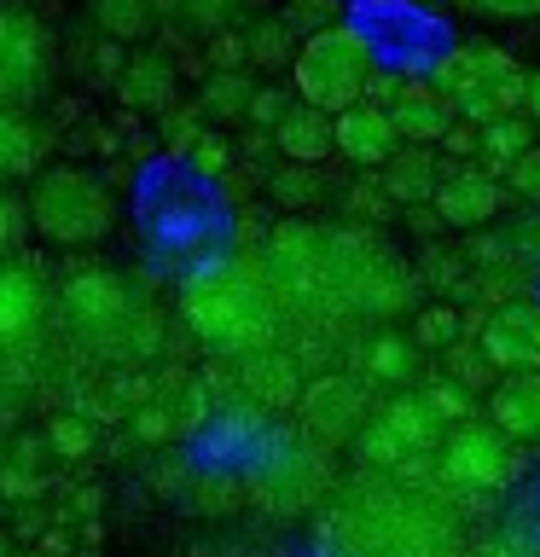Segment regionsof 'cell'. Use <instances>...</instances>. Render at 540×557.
Masks as SVG:
<instances>
[{
    "label": "cell",
    "mask_w": 540,
    "mask_h": 557,
    "mask_svg": "<svg viewBox=\"0 0 540 557\" xmlns=\"http://www.w3.org/2000/svg\"><path fill=\"white\" fill-rule=\"evenodd\" d=\"M326 557H465V517L430 482L366 470L320 511Z\"/></svg>",
    "instance_id": "6da1fadb"
},
{
    "label": "cell",
    "mask_w": 540,
    "mask_h": 557,
    "mask_svg": "<svg viewBox=\"0 0 540 557\" xmlns=\"http://www.w3.org/2000/svg\"><path fill=\"white\" fill-rule=\"evenodd\" d=\"M186 320L198 343L216 355H256L279 331V290L261 268L226 261V268H209L186 285Z\"/></svg>",
    "instance_id": "7a4b0ae2"
},
{
    "label": "cell",
    "mask_w": 540,
    "mask_h": 557,
    "mask_svg": "<svg viewBox=\"0 0 540 557\" xmlns=\"http://www.w3.org/2000/svg\"><path fill=\"white\" fill-rule=\"evenodd\" d=\"M24 215H29V233H41L47 244H59V250H87V244H99L105 233H111L116 198L94 169L59 163V169L35 174V186L24 198Z\"/></svg>",
    "instance_id": "3957f363"
},
{
    "label": "cell",
    "mask_w": 540,
    "mask_h": 557,
    "mask_svg": "<svg viewBox=\"0 0 540 557\" xmlns=\"http://www.w3.org/2000/svg\"><path fill=\"white\" fill-rule=\"evenodd\" d=\"M378 76V59L372 47H366L360 29L348 24H326L303 35V47L291 52V82H296V99L314 104V111L338 116L348 104L366 99V87Z\"/></svg>",
    "instance_id": "277c9868"
},
{
    "label": "cell",
    "mask_w": 540,
    "mask_h": 557,
    "mask_svg": "<svg viewBox=\"0 0 540 557\" xmlns=\"http://www.w3.org/2000/svg\"><path fill=\"white\" fill-rule=\"evenodd\" d=\"M52 35L24 0H0V104L29 111L35 99L52 87Z\"/></svg>",
    "instance_id": "5b68a950"
},
{
    "label": "cell",
    "mask_w": 540,
    "mask_h": 557,
    "mask_svg": "<svg viewBox=\"0 0 540 557\" xmlns=\"http://www.w3.org/2000/svg\"><path fill=\"white\" fill-rule=\"evenodd\" d=\"M326 482H331L326 447L308 442L303 430H279L250 470V487L273 505V511H303V505H314L326 494Z\"/></svg>",
    "instance_id": "8992f818"
},
{
    "label": "cell",
    "mask_w": 540,
    "mask_h": 557,
    "mask_svg": "<svg viewBox=\"0 0 540 557\" xmlns=\"http://www.w3.org/2000/svg\"><path fill=\"white\" fill-rule=\"evenodd\" d=\"M435 470H442L447 487H465V494H494V487L512 482V442L494 424H477V418H459L447 435H435Z\"/></svg>",
    "instance_id": "52a82bcc"
},
{
    "label": "cell",
    "mask_w": 540,
    "mask_h": 557,
    "mask_svg": "<svg viewBox=\"0 0 540 557\" xmlns=\"http://www.w3.org/2000/svg\"><path fill=\"white\" fill-rule=\"evenodd\" d=\"M435 407L425 395H401V400H383L372 418H360V430L348 442H360V459L366 465H383L390 470L395 459H413V453H430L435 447Z\"/></svg>",
    "instance_id": "ba28073f"
},
{
    "label": "cell",
    "mask_w": 540,
    "mask_h": 557,
    "mask_svg": "<svg viewBox=\"0 0 540 557\" xmlns=\"http://www.w3.org/2000/svg\"><path fill=\"white\" fill-rule=\"evenodd\" d=\"M366 418V383L360 377H320L303 395V435L320 447H338Z\"/></svg>",
    "instance_id": "9c48e42d"
},
{
    "label": "cell",
    "mask_w": 540,
    "mask_h": 557,
    "mask_svg": "<svg viewBox=\"0 0 540 557\" xmlns=\"http://www.w3.org/2000/svg\"><path fill=\"white\" fill-rule=\"evenodd\" d=\"M331 151L348 157L355 169H383L390 157L401 151V134H395V122L383 104H348V111L331 116Z\"/></svg>",
    "instance_id": "30bf717a"
},
{
    "label": "cell",
    "mask_w": 540,
    "mask_h": 557,
    "mask_svg": "<svg viewBox=\"0 0 540 557\" xmlns=\"http://www.w3.org/2000/svg\"><path fill=\"white\" fill-rule=\"evenodd\" d=\"M482 355L500 372H529L540 366V308L535 302H505L482 325Z\"/></svg>",
    "instance_id": "8fae6325"
},
{
    "label": "cell",
    "mask_w": 540,
    "mask_h": 557,
    "mask_svg": "<svg viewBox=\"0 0 540 557\" xmlns=\"http://www.w3.org/2000/svg\"><path fill=\"white\" fill-rule=\"evenodd\" d=\"M435 215H442L447 226H482V221H494L500 215V203H505V191L494 174H482V169H442V181H435Z\"/></svg>",
    "instance_id": "7c38bea8"
},
{
    "label": "cell",
    "mask_w": 540,
    "mask_h": 557,
    "mask_svg": "<svg viewBox=\"0 0 540 557\" xmlns=\"http://www.w3.org/2000/svg\"><path fill=\"white\" fill-rule=\"evenodd\" d=\"M401 134V146H435L453 122H459V111H453V99L442 94V87H425V82H401V94L383 104Z\"/></svg>",
    "instance_id": "4fadbf2b"
},
{
    "label": "cell",
    "mask_w": 540,
    "mask_h": 557,
    "mask_svg": "<svg viewBox=\"0 0 540 557\" xmlns=\"http://www.w3.org/2000/svg\"><path fill=\"white\" fill-rule=\"evenodd\" d=\"M64 313L82 337L105 343V337H116L122 313H128V290H122V278H111V273H87L64 290Z\"/></svg>",
    "instance_id": "5bb4252c"
},
{
    "label": "cell",
    "mask_w": 540,
    "mask_h": 557,
    "mask_svg": "<svg viewBox=\"0 0 540 557\" xmlns=\"http://www.w3.org/2000/svg\"><path fill=\"white\" fill-rule=\"evenodd\" d=\"M488 424H494L505 442L535 447L540 442V372H505L488 395Z\"/></svg>",
    "instance_id": "9a60e30c"
},
{
    "label": "cell",
    "mask_w": 540,
    "mask_h": 557,
    "mask_svg": "<svg viewBox=\"0 0 540 557\" xmlns=\"http://www.w3.org/2000/svg\"><path fill=\"white\" fill-rule=\"evenodd\" d=\"M47 320V285L17 256H0V343H24Z\"/></svg>",
    "instance_id": "2e32d148"
},
{
    "label": "cell",
    "mask_w": 540,
    "mask_h": 557,
    "mask_svg": "<svg viewBox=\"0 0 540 557\" xmlns=\"http://www.w3.org/2000/svg\"><path fill=\"white\" fill-rule=\"evenodd\" d=\"M273 139H279V151L291 157V163H326L331 157V116L326 111H314V104H285V116L273 122Z\"/></svg>",
    "instance_id": "e0dca14e"
},
{
    "label": "cell",
    "mask_w": 540,
    "mask_h": 557,
    "mask_svg": "<svg viewBox=\"0 0 540 557\" xmlns=\"http://www.w3.org/2000/svg\"><path fill=\"white\" fill-rule=\"evenodd\" d=\"M41 151H47V134L35 128V116L0 104V186H12V181L41 169Z\"/></svg>",
    "instance_id": "ac0fdd59"
},
{
    "label": "cell",
    "mask_w": 540,
    "mask_h": 557,
    "mask_svg": "<svg viewBox=\"0 0 540 557\" xmlns=\"http://www.w3.org/2000/svg\"><path fill=\"white\" fill-rule=\"evenodd\" d=\"M122 99L163 111V104L174 99V59L169 52H134V59L122 64Z\"/></svg>",
    "instance_id": "d6986e66"
},
{
    "label": "cell",
    "mask_w": 540,
    "mask_h": 557,
    "mask_svg": "<svg viewBox=\"0 0 540 557\" xmlns=\"http://www.w3.org/2000/svg\"><path fill=\"white\" fill-rule=\"evenodd\" d=\"M435 181H442V169H435L430 151H407V146H401L390 163H383V186H390V198L418 203V198H430V191H435Z\"/></svg>",
    "instance_id": "ffe728a7"
},
{
    "label": "cell",
    "mask_w": 540,
    "mask_h": 557,
    "mask_svg": "<svg viewBox=\"0 0 540 557\" xmlns=\"http://www.w3.org/2000/svg\"><path fill=\"white\" fill-rule=\"evenodd\" d=\"M250 76L244 70H216V76L204 82V94H198V116H216V122H233L244 116V104H250Z\"/></svg>",
    "instance_id": "44dd1931"
},
{
    "label": "cell",
    "mask_w": 540,
    "mask_h": 557,
    "mask_svg": "<svg viewBox=\"0 0 540 557\" xmlns=\"http://www.w3.org/2000/svg\"><path fill=\"white\" fill-rule=\"evenodd\" d=\"M238 41H244V64H261V70L291 64V52H296V35L279 24V17H261V24H250Z\"/></svg>",
    "instance_id": "7402d4cb"
},
{
    "label": "cell",
    "mask_w": 540,
    "mask_h": 557,
    "mask_svg": "<svg viewBox=\"0 0 540 557\" xmlns=\"http://www.w3.org/2000/svg\"><path fill=\"white\" fill-rule=\"evenodd\" d=\"M94 24L111 35V41H134L151 24V0H94Z\"/></svg>",
    "instance_id": "603a6c76"
},
{
    "label": "cell",
    "mask_w": 540,
    "mask_h": 557,
    "mask_svg": "<svg viewBox=\"0 0 540 557\" xmlns=\"http://www.w3.org/2000/svg\"><path fill=\"white\" fill-rule=\"evenodd\" d=\"M477 146L494 157V163H512L517 151L535 146V128H529V116H500V122H482L477 128Z\"/></svg>",
    "instance_id": "cb8c5ba5"
},
{
    "label": "cell",
    "mask_w": 540,
    "mask_h": 557,
    "mask_svg": "<svg viewBox=\"0 0 540 557\" xmlns=\"http://www.w3.org/2000/svg\"><path fill=\"white\" fill-rule=\"evenodd\" d=\"M181 12H186V24L198 35H221V29L238 24L244 0H181Z\"/></svg>",
    "instance_id": "d4e9b609"
},
{
    "label": "cell",
    "mask_w": 540,
    "mask_h": 557,
    "mask_svg": "<svg viewBox=\"0 0 540 557\" xmlns=\"http://www.w3.org/2000/svg\"><path fill=\"white\" fill-rule=\"evenodd\" d=\"M407 366H413V355H407V343H401V337H378L372 348H366V372L383 377V383H401V377H407Z\"/></svg>",
    "instance_id": "484cf974"
},
{
    "label": "cell",
    "mask_w": 540,
    "mask_h": 557,
    "mask_svg": "<svg viewBox=\"0 0 540 557\" xmlns=\"http://www.w3.org/2000/svg\"><path fill=\"white\" fill-rule=\"evenodd\" d=\"M279 24L291 35H314V29L338 24V0H291V7L279 12Z\"/></svg>",
    "instance_id": "4316f807"
},
{
    "label": "cell",
    "mask_w": 540,
    "mask_h": 557,
    "mask_svg": "<svg viewBox=\"0 0 540 557\" xmlns=\"http://www.w3.org/2000/svg\"><path fill=\"white\" fill-rule=\"evenodd\" d=\"M29 238V215H24V198L12 186H0V256H17V244Z\"/></svg>",
    "instance_id": "83f0119b"
},
{
    "label": "cell",
    "mask_w": 540,
    "mask_h": 557,
    "mask_svg": "<svg viewBox=\"0 0 540 557\" xmlns=\"http://www.w3.org/2000/svg\"><path fill=\"white\" fill-rule=\"evenodd\" d=\"M465 12L494 17V24H523V17H540V0H459Z\"/></svg>",
    "instance_id": "f1b7e54d"
},
{
    "label": "cell",
    "mask_w": 540,
    "mask_h": 557,
    "mask_svg": "<svg viewBox=\"0 0 540 557\" xmlns=\"http://www.w3.org/2000/svg\"><path fill=\"white\" fill-rule=\"evenodd\" d=\"M505 181H512V191H523V198L540 203V146L517 151L512 163H505Z\"/></svg>",
    "instance_id": "f546056e"
},
{
    "label": "cell",
    "mask_w": 540,
    "mask_h": 557,
    "mask_svg": "<svg viewBox=\"0 0 540 557\" xmlns=\"http://www.w3.org/2000/svg\"><path fill=\"white\" fill-rule=\"evenodd\" d=\"M285 94H273V87H256V94H250V104H244V116H250V122H261V128H273V122L279 116H285Z\"/></svg>",
    "instance_id": "4dcf8cb0"
},
{
    "label": "cell",
    "mask_w": 540,
    "mask_h": 557,
    "mask_svg": "<svg viewBox=\"0 0 540 557\" xmlns=\"http://www.w3.org/2000/svg\"><path fill=\"white\" fill-rule=\"evenodd\" d=\"M186 146H192V163H198L204 174H221V169H226V139H216V134H192Z\"/></svg>",
    "instance_id": "1f68e13d"
},
{
    "label": "cell",
    "mask_w": 540,
    "mask_h": 557,
    "mask_svg": "<svg viewBox=\"0 0 540 557\" xmlns=\"http://www.w3.org/2000/svg\"><path fill=\"white\" fill-rule=\"evenodd\" d=\"M308 163H296L291 174H279V198H285V203H314V191H320V181H314V174H303Z\"/></svg>",
    "instance_id": "d6a6232c"
},
{
    "label": "cell",
    "mask_w": 540,
    "mask_h": 557,
    "mask_svg": "<svg viewBox=\"0 0 540 557\" xmlns=\"http://www.w3.org/2000/svg\"><path fill=\"white\" fill-rule=\"evenodd\" d=\"M447 325H453L447 313H430V320L418 325V331H425V343H430V348H442V343H447Z\"/></svg>",
    "instance_id": "836d02e7"
},
{
    "label": "cell",
    "mask_w": 540,
    "mask_h": 557,
    "mask_svg": "<svg viewBox=\"0 0 540 557\" xmlns=\"http://www.w3.org/2000/svg\"><path fill=\"white\" fill-rule=\"evenodd\" d=\"M535 139H540V122H535Z\"/></svg>",
    "instance_id": "e575fe53"
}]
</instances>
